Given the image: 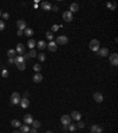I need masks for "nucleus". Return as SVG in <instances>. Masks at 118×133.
<instances>
[{"label":"nucleus","mask_w":118,"mask_h":133,"mask_svg":"<svg viewBox=\"0 0 118 133\" xmlns=\"http://www.w3.org/2000/svg\"><path fill=\"white\" fill-rule=\"evenodd\" d=\"M71 119H73V120H77V121H79L80 120V118H81V114H80V112H78V110H73L72 113H71Z\"/></svg>","instance_id":"nucleus-13"},{"label":"nucleus","mask_w":118,"mask_h":133,"mask_svg":"<svg viewBox=\"0 0 118 133\" xmlns=\"http://www.w3.org/2000/svg\"><path fill=\"white\" fill-rule=\"evenodd\" d=\"M63 19H64L65 22L70 23V22H72V19H73V16H72V13H71L70 11H65V12L63 13Z\"/></svg>","instance_id":"nucleus-6"},{"label":"nucleus","mask_w":118,"mask_h":133,"mask_svg":"<svg viewBox=\"0 0 118 133\" xmlns=\"http://www.w3.org/2000/svg\"><path fill=\"white\" fill-rule=\"evenodd\" d=\"M37 46H38V49L44 50V49L47 46V44L45 43V41H39V42H38V44H37Z\"/></svg>","instance_id":"nucleus-21"},{"label":"nucleus","mask_w":118,"mask_h":133,"mask_svg":"<svg viewBox=\"0 0 118 133\" xmlns=\"http://www.w3.org/2000/svg\"><path fill=\"white\" fill-rule=\"evenodd\" d=\"M28 55H30V57L32 58V57H37V55H38V54H37V51L33 49V50H31V51H30V54H28Z\"/></svg>","instance_id":"nucleus-33"},{"label":"nucleus","mask_w":118,"mask_h":133,"mask_svg":"<svg viewBox=\"0 0 118 133\" xmlns=\"http://www.w3.org/2000/svg\"><path fill=\"white\" fill-rule=\"evenodd\" d=\"M19 128H20V133H27V132H30V127H28V125H26V124L21 125Z\"/></svg>","instance_id":"nucleus-20"},{"label":"nucleus","mask_w":118,"mask_h":133,"mask_svg":"<svg viewBox=\"0 0 118 133\" xmlns=\"http://www.w3.org/2000/svg\"><path fill=\"white\" fill-rule=\"evenodd\" d=\"M52 31H54V32L58 31V25H53V26H52Z\"/></svg>","instance_id":"nucleus-38"},{"label":"nucleus","mask_w":118,"mask_h":133,"mask_svg":"<svg viewBox=\"0 0 118 133\" xmlns=\"http://www.w3.org/2000/svg\"><path fill=\"white\" fill-rule=\"evenodd\" d=\"M46 48H47L50 51H52V52H53V51H57L58 45H57V43H56V42H53V41H52V42H50V43L47 44V46H46Z\"/></svg>","instance_id":"nucleus-12"},{"label":"nucleus","mask_w":118,"mask_h":133,"mask_svg":"<svg viewBox=\"0 0 118 133\" xmlns=\"http://www.w3.org/2000/svg\"><path fill=\"white\" fill-rule=\"evenodd\" d=\"M32 80H33V82H34V83H39V82H41V81H43V75H41L40 73H37V74L33 76V78H32Z\"/></svg>","instance_id":"nucleus-16"},{"label":"nucleus","mask_w":118,"mask_h":133,"mask_svg":"<svg viewBox=\"0 0 118 133\" xmlns=\"http://www.w3.org/2000/svg\"><path fill=\"white\" fill-rule=\"evenodd\" d=\"M13 133H20V131H14Z\"/></svg>","instance_id":"nucleus-45"},{"label":"nucleus","mask_w":118,"mask_h":133,"mask_svg":"<svg viewBox=\"0 0 118 133\" xmlns=\"http://www.w3.org/2000/svg\"><path fill=\"white\" fill-rule=\"evenodd\" d=\"M33 33H34V31H33L32 29H30V28H26V29L24 30V35H25L26 37H32Z\"/></svg>","instance_id":"nucleus-18"},{"label":"nucleus","mask_w":118,"mask_h":133,"mask_svg":"<svg viewBox=\"0 0 118 133\" xmlns=\"http://www.w3.org/2000/svg\"><path fill=\"white\" fill-rule=\"evenodd\" d=\"M24 58H25V60H30L31 57H30V55H28V54H26V55H24Z\"/></svg>","instance_id":"nucleus-42"},{"label":"nucleus","mask_w":118,"mask_h":133,"mask_svg":"<svg viewBox=\"0 0 118 133\" xmlns=\"http://www.w3.org/2000/svg\"><path fill=\"white\" fill-rule=\"evenodd\" d=\"M37 57H38V60H39L40 62H43V61H45V58H46V56H45V54H39V55H37Z\"/></svg>","instance_id":"nucleus-31"},{"label":"nucleus","mask_w":118,"mask_h":133,"mask_svg":"<svg viewBox=\"0 0 118 133\" xmlns=\"http://www.w3.org/2000/svg\"><path fill=\"white\" fill-rule=\"evenodd\" d=\"M60 121H61L63 126H69L71 124V116L70 115H63L60 118Z\"/></svg>","instance_id":"nucleus-8"},{"label":"nucleus","mask_w":118,"mask_h":133,"mask_svg":"<svg viewBox=\"0 0 118 133\" xmlns=\"http://www.w3.org/2000/svg\"><path fill=\"white\" fill-rule=\"evenodd\" d=\"M41 7H43V10H45V11H50V10L52 9V6H51L50 3H43V4H41Z\"/></svg>","instance_id":"nucleus-23"},{"label":"nucleus","mask_w":118,"mask_h":133,"mask_svg":"<svg viewBox=\"0 0 118 133\" xmlns=\"http://www.w3.org/2000/svg\"><path fill=\"white\" fill-rule=\"evenodd\" d=\"M69 42V38L66 37V36H59L58 38H57V45L59 44V45H65L66 43Z\"/></svg>","instance_id":"nucleus-7"},{"label":"nucleus","mask_w":118,"mask_h":133,"mask_svg":"<svg viewBox=\"0 0 118 133\" xmlns=\"http://www.w3.org/2000/svg\"><path fill=\"white\" fill-rule=\"evenodd\" d=\"M78 10H79V5L78 4L73 3V4L70 5V12L71 13H76V12H78Z\"/></svg>","instance_id":"nucleus-17"},{"label":"nucleus","mask_w":118,"mask_h":133,"mask_svg":"<svg viewBox=\"0 0 118 133\" xmlns=\"http://www.w3.org/2000/svg\"><path fill=\"white\" fill-rule=\"evenodd\" d=\"M90 131H91V133H103V127L96 124L90 127Z\"/></svg>","instance_id":"nucleus-5"},{"label":"nucleus","mask_w":118,"mask_h":133,"mask_svg":"<svg viewBox=\"0 0 118 133\" xmlns=\"http://www.w3.org/2000/svg\"><path fill=\"white\" fill-rule=\"evenodd\" d=\"M63 129L64 131H67V126H63Z\"/></svg>","instance_id":"nucleus-44"},{"label":"nucleus","mask_w":118,"mask_h":133,"mask_svg":"<svg viewBox=\"0 0 118 133\" xmlns=\"http://www.w3.org/2000/svg\"><path fill=\"white\" fill-rule=\"evenodd\" d=\"M11 125H12V126H13L14 128H18V127H20V126H21L20 121H19V120H16V119L11 121Z\"/></svg>","instance_id":"nucleus-25"},{"label":"nucleus","mask_w":118,"mask_h":133,"mask_svg":"<svg viewBox=\"0 0 118 133\" xmlns=\"http://www.w3.org/2000/svg\"><path fill=\"white\" fill-rule=\"evenodd\" d=\"M31 125L33 126V128H39V127L41 126V124H40V121H39V120H33Z\"/></svg>","instance_id":"nucleus-26"},{"label":"nucleus","mask_w":118,"mask_h":133,"mask_svg":"<svg viewBox=\"0 0 118 133\" xmlns=\"http://www.w3.org/2000/svg\"><path fill=\"white\" fill-rule=\"evenodd\" d=\"M17 28H18L20 31H24V30L26 29V22L23 20V19H19V20L17 22Z\"/></svg>","instance_id":"nucleus-9"},{"label":"nucleus","mask_w":118,"mask_h":133,"mask_svg":"<svg viewBox=\"0 0 118 133\" xmlns=\"http://www.w3.org/2000/svg\"><path fill=\"white\" fill-rule=\"evenodd\" d=\"M20 106L23 107V108H27L28 106H30V101H28V99L27 97H23L21 100H20Z\"/></svg>","instance_id":"nucleus-14"},{"label":"nucleus","mask_w":118,"mask_h":133,"mask_svg":"<svg viewBox=\"0 0 118 133\" xmlns=\"http://www.w3.org/2000/svg\"><path fill=\"white\" fill-rule=\"evenodd\" d=\"M17 35L20 37V36H23L24 35V31H20V30H18V32H17Z\"/></svg>","instance_id":"nucleus-40"},{"label":"nucleus","mask_w":118,"mask_h":133,"mask_svg":"<svg viewBox=\"0 0 118 133\" xmlns=\"http://www.w3.org/2000/svg\"><path fill=\"white\" fill-rule=\"evenodd\" d=\"M1 17H3V19H8V18H10V14H8L7 12H5V13L1 14Z\"/></svg>","instance_id":"nucleus-37"},{"label":"nucleus","mask_w":118,"mask_h":133,"mask_svg":"<svg viewBox=\"0 0 118 133\" xmlns=\"http://www.w3.org/2000/svg\"><path fill=\"white\" fill-rule=\"evenodd\" d=\"M21 62H25V58H24V56H17V57H14V63L16 64H18V63H21Z\"/></svg>","instance_id":"nucleus-24"},{"label":"nucleus","mask_w":118,"mask_h":133,"mask_svg":"<svg viewBox=\"0 0 118 133\" xmlns=\"http://www.w3.org/2000/svg\"><path fill=\"white\" fill-rule=\"evenodd\" d=\"M76 129H77V125L76 124H70L67 126V131H70V132H74Z\"/></svg>","instance_id":"nucleus-27"},{"label":"nucleus","mask_w":118,"mask_h":133,"mask_svg":"<svg viewBox=\"0 0 118 133\" xmlns=\"http://www.w3.org/2000/svg\"><path fill=\"white\" fill-rule=\"evenodd\" d=\"M17 67H18V69H19V70H25L26 64H25V62H21V63H18V64H17Z\"/></svg>","instance_id":"nucleus-29"},{"label":"nucleus","mask_w":118,"mask_h":133,"mask_svg":"<svg viewBox=\"0 0 118 133\" xmlns=\"http://www.w3.org/2000/svg\"><path fill=\"white\" fill-rule=\"evenodd\" d=\"M90 49L92 50V51H94V52H97L99 49H100V43H99V41L98 39H92L91 42H90Z\"/></svg>","instance_id":"nucleus-1"},{"label":"nucleus","mask_w":118,"mask_h":133,"mask_svg":"<svg viewBox=\"0 0 118 133\" xmlns=\"http://www.w3.org/2000/svg\"><path fill=\"white\" fill-rule=\"evenodd\" d=\"M92 96H93V100H94L96 102H98V103H99V102H103V100H104V96L102 95V93H98V92L94 93Z\"/></svg>","instance_id":"nucleus-11"},{"label":"nucleus","mask_w":118,"mask_h":133,"mask_svg":"<svg viewBox=\"0 0 118 133\" xmlns=\"http://www.w3.org/2000/svg\"><path fill=\"white\" fill-rule=\"evenodd\" d=\"M20 100H21V97H20V94H19V93L14 92V93L11 95V103H12V105H19Z\"/></svg>","instance_id":"nucleus-2"},{"label":"nucleus","mask_w":118,"mask_h":133,"mask_svg":"<svg viewBox=\"0 0 118 133\" xmlns=\"http://www.w3.org/2000/svg\"><path fill=\"white\" fill-rule=\"evenodd\" d=\"M45 133H53V132H51V131H47V132H45Z\"/></svg>","instance_id":"nucleus-46"},{"label":"nucleus","mask_w":118,"mask_h":133,"mask_svg":"<svg viewBox=\"0 0 118 133\" xmlns=\"http://www.w3.org/2000/svg\"><path fill=\"white\" fill-rule=\"evenodd\" d=\"M5 29V22L4 20H0V31H3Z\"/></svg>","instance_id":"nucleus-36"},{"label":"nucleus","mask_w":118,"mask_h":133,"mask_svg":"<svg viewBox=\"0 0 118 133\" xmlns=\"http://www.w3.org/2000/svg\"><path fill=\"white\" fill-rule=\"evenodd\" d=\"M30 133H37V128H32V129H30Z\"/></svg>","instance_id":"nucleus-43"},{"label":"nucleus","mask_w":118,"mask_h":133,"mask_svg":"<svg viewBox=\"0 0 118 133\" xmlns=\"http://www.w3.org/2000/svg\"><path fill=\"white\" fill-rule=\"evenodd\" d=\"M51 10H52V11H54V12H58V10H59V9H58V6H53Z\"/></svg>","instance_id":"nucleus-39"},{"label":"nucleus","mask_w":118,"mask_h":133,"mask_svg":"<svg viewBox=\"0 0 118 133\" xmlns=\"http://www.w3.org/2000/svg\"><path fill=\"white\" fill-rule=\"evenodd\" d=\"M97 56H99V57H107L109 56V49L107 48H100L97 51Z\"/></svg>","instance_id":"nucleus-3"},{"label":"nucleus","mask_w":118,"mask_h":133,"mask_svg":"<svg viewBox=\"0 0 118 133\" xmlns=\"http://www.w3.org/2000/svg\"><path fill=\"white\" fill-rule=\"evenodd\" d=\"M85 127V124L83 122V121H78V124H77V128H84Z\"/></svg>","instance_id":"nucleus-34"},{"label":"nucleus","mask_w":118,"mask_h":133,"mask_svg":"<svg viewBox=\"0 0 118 133\" xmlns=\"http://www.w3.org/2000/svg\"><path fill=\"white\" fill-rule=\"evenodd\" d=\"M1 76H3V77H7V76H8V71H7V69H4V70L1 71Z\"/></svg>","instance_id":"nucleus-35"},{"label":"nucleus","mask_w":118,"mask_h":133,"mask_svg":"<svg viewBox=\"0 0 118 133\" xmlns=\"http://www.w3.org/2000/svg\"><path fill=\"white\" fill-rule=\"evenodd\" d=\"M16 51H17L18 54H20V56H23V54H25V51H26L25 45H24V44H21V43L17 44V49H16Z\"/></svg>","instance_id":"nucleus-10"},{"label":"nucleus","mask_w":118,"mask_h":133,"mask_svg":"<svg viewBox=\"0 0 118 133\" xmlns=\"http://www.w3.org/2000/svg\"><path fill=\"white\" fill-rule=\"evenodd\" d=\"M110 64L111 65H113V67H117L118 65V55L114 52V54H112L111 56H110Z\"/></svg>","instance_id":"nucleus-4"},{"label":"nucleus","mask_w":118,"mask_h":133,"mask_svg":"<svg viewBox=\"0 0 118 133\" xmlns=\"http://www.w3.org/2000/svg\"><path fill=\"white\" fill-rule=\"evenodd\" d=\"M33 70L37 71V73H39V71L41 70V65H40V64H34V65H33Z\"/></svg>","instance_id":"nucleus-32"},{"label":"nucleus","mask_w":118,"mask_h":133,"mask_svg":"<svg viewBox=\"0 0 118 133\" xmlns=\"http://www.w3.org/2000/svg\"><path fill=\"white\" fill-rule=\"evenodd\" d=\"M106 6H107V7H109V9H110L111 11H114V10H116V4H111V3H107V4H106Z\"/></svg>","instance_id":"nucleus-30"},{"label":"nucleus","mask_w":118,"mask_h":133,"mask_svg":"<svg viewBox=\"0 0 118 133\" xmlns=\"http://www.w3.org/2000/svg\"><path fill=\"white\" fill-rule=\"evenodd\" d=\"M1 14H3V13H1V11H0V17H1Z\"/></svg>","instance_id":"nucleus-47"},{"label":"nucleus","mask_w":118,"mask_h":133,"mask_svg":"<svg viewBox=\"0 0 118 133\" xmlns=\"http://www.w3.org/2000/svg\"><path fill=\"white\" fill-rule=\"evenodd\" d=\"M17 56V51L14 50V49H10L8 51H7V57L8 58H14Z\"/></svg>","instance_id":"nucleus-19"},{"label":"nucleus","mask_w":118,"mask_h":133,"mask_svg":"<svg viewBox=\"0 0 118 133\" xmlns=\"http://www.w3.org/2000/svg\"><path fill=\"white\" fill-rule=\"evenodd\" d=\"M32 121H33V116H32V114H26V115L24 116V122H25L26 125H31Z\"/></svg>","instance_id":"nucleus-15"},{"label":"nucleus","mask_w":118,"mask_h":133,"mask_svg":"<svg viewBox=\"0 0 118 133\" xmlns=\"http://www.w3.org/2000/svg\"><path fill=\"white\" fill-rule=\"evenodd\" d=\"M45 37H46V39H49L50 42H52V41H53V35H52V32H50V31L45 33Z\"/></svg>","instance_id":"nucleus-28"},{"label":"nucleus","mask_w":118,"mask_h":133,"mask_svg":"<svg viewBox=\"0 0 118 133\" xmlns=\"http://www.w3.org/2000/svg\"><path fill=\"white\" fill-rule=\"evenodd\" d=\"M8 63L10 64H13L14 63V58H8Z\"/></svg>","instance_id":"nucleus-41"},{"label":"nucleus","mask_w":118,"mask_h":133,"mask_svg":"<svg viewBox=\"0 0 118 133\" xmlns=\"http://www.w3.org/2000/svg\"><path fill=\"white\" fill-rule=\"evenodd\" d=\"M27 46H28L31 50H33V49L36 48V41H34V39H28V42H27Z\"/></svg>","instance_id":"nucleus-22"}]
</instances>
